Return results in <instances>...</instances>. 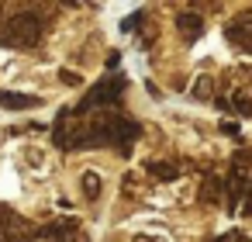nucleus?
<instances>
[{
	"instance_id": "f257e3e1",
	"label": "nucleus",
	"mask_w": 252,
	"mask_h": 242,
	"mask_svg": "<svg viewBox=\"0 0 252 242\" xmlns=\"http://www.w3.org/2000/svg\"><path fill=\"white\" fill-rule=\"evenodd\" d=\"M224 38L252 52V18H238V21H231V25L224 28Z\"/></svg>"
},
{
	"instance_id": "f03ea898",
	"label": "nucleus",
	"mask_w": 252,
	"mask_h": 242,
	"mask_svg": "<svg viewBox=\"0 0 252 242\" xmlns=\"http://www.w3.org/2000/svg\"><path fill=\"white\" fill-rule=\"evenodd\" d=\"M221 197H224V180L214 176V173H207L204 183H200V201H204V204H218Z\"/></svg>"
},
{
	"instance_id": "7ed1b4c3",
	"label": "nucleus",
	"mask_w": 252,
	"mask_h": 242,
	"mask_svg": "<svg viewBox=\"0 0 252 242\" xmlns=\"http://www.w3.org/2000/svg\"><path fill=\"white\" fill-rule=\"evenodd\" d=\"M176 25H180V35H183L187 42H197V38L204 35V21H200L197 14H180Z\"/></svg>"
},
{
	"instance_id": "20e7f679",
	"label": "nucleus",
	"mask_w": 252,
	"mask_h": 242,
	"mask_svg": "<svg viewBox=\"0 0 252 242\" xmlns=\"http://www.w3.org/2000/svg\"><path fill=\"white\" fill-rule=\"evenodd\" d=\"M149 173L152 176H159V180H176V166H166V163H149Z\"/></svg>"
},
{
	"instance_id": "39448f33",
	"label": "nucleus",
	"mask_w": 252,
	"mask_h": 242,
	"mask_svg": "<svg viewBox=\"0 0 252 242\" xmlns=\"http://www.w3.org/2000/svg\"><path fill=\"white\" fill-rule=\"evenodd\" d=\"M193 97H211V76H200V83L193 87Z\"/></svg>"
},
{
	"instance_id": "423d86ee",
	"label": "nucleus",
	"mask_w": 252,
	"mask_h": 242,
	"mask_svg": "<svg viewBox=\"0 0 252 242\" xmlns=\"http://www.w3.org/2000/svg\"><path fill=\"white\" fill-rule=\"evenodd\" d=\"M214 242H249V235H245V232H224V235H218Z\"/></svg>"
},
{
	"instance_id": "0eeeda50",
	"label": "nucleus",
	"mask_w": 252,
	"mask_h": 242,
	"mask_svg": "<svg viewBox=\"0 0 252 242\" xmlns=\"http://www.w3.org/2000/svg\"><path fill=\"white\" fill-rule=\"evenodd\" d=\"M221 132H224V135H231V138H238V128H235V125H228V121H221Z\"/></svg>"
}]
</instances>
